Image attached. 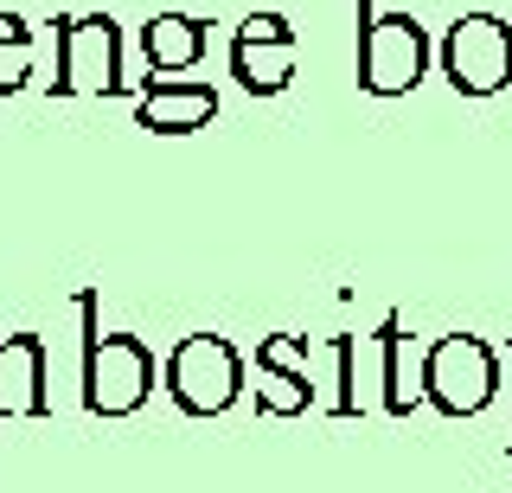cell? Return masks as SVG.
<instances>
[{"instance_id": "1", "label": "cell", "mask_w": 512, "mask_h": 493, "mask_svg": "<svg viewBox=\"0 0 512 493\" xmlns=\"http://www.w3.org/2000/svg\"><path fill=\"white\" fill-rule=\"evenodd\" d=\"M442 65H448V77H455V90L487 97V90H500L512 77V33L493 20V13H468V20L448 26Z\"/></svg>"}, {"instance_id": "2", "label": "cell", "mask_w": 512, "mask_h": 493, "mask_svg": "<svg viewBox=\"0 0 512 493\" xmlns=\"http://www.w3.org/2000/svg\"><path fill=\"white\" fill-rule=\"evenodd\" d=\"M423 58H429V39L410 13H384V20H365V39H359V71L372 90H410L423 77Z\"/></svg>"}, {"instance_id": "3", "label": "cell", "mask_w": 512, "mask_h": 493, "mask_svg": "<svg viewBox=\"0 0 512 493\" xmlns=\"http://www.w3.org/2000/svg\"><path fill=\"white\" fill-rule=\"evenodd\" d=\"M288 65H295V33H288L276 13H256L244 33H237V77L250 90H282Z\"/></svg>"}, {"instance_id": "4", "label": "cell", "mask_w": 512, "mask_h": 493, "mask_svg": "<svg viewBox=\"0 0 512 493\" xmlns=\"http://www.w3.org/2000/svg\"><path fill=\"white\" fill-rule=\"evenodd\" d=\"M173 385H180V397H186L192 410H218L224 397H231V385H237L231 346H218V340L180 346V359H173Z\"/></svg>"}, {"instance_id": "5", "label": "cell", "mask_w": 512, "mask_h": 493, "mask_svg": "<svg viewBox=\"0 0 512 493\" xmlns=\"http://www.w3.org/2000/svg\"><path fill=\"white\" fill-rule=\"evenodd\" d=\"M116 71V26L109 20H84L64 33V84L84 90V84H109Z\"/></svg>"}, {"instance_id": "6", "label": "cell", "mask_w": 512, "mask_h": 493, "mask_svg": "<svg viewBox=\"0 0 512 493\" xmlns=\"http://www.w3.org/2000/svg\"><path fill=\"white\" fill-rule=\"evenodd\" d=\"M141 378H148V359H141L135 340H109L103 359L90 365V385H96V404L109 410H128L141 397Z\"/></svg>"}, {"instance_id": "7", "label": "cell", "mask_w": 512, "mask_h": 493, "mask_svg": "<svg viewBox=\"0 0 512 493\" xmlns=\"http://www.w3.org/2000/svg\"><path fill=\"white\" fill-rule=\"evenodd\" d=\"M442 385V404H480V391H487V353H480L474 340L461 346H442L436 353V372H429Z\"/></svg>"}, {"instance_id": "8", "label": "cell", "mask_w": 512, "mask_h": 493, "mask_svg": "<svg viewBox=\"0 0 512 493\" xmlns=\"http://www.w3.org/2000/svg\"><path fill=\"white\" fill-rule=\"evenodd\" d=\"M141 116H148L154 129H186V122L212 116V90H199V84H154L148 103H141Z\"/></svg>"}, {"instance_id": "9", "label": "cell", "mask_w": 512, "mask_h": 493, "mask_svg": "<svg viewBox=\"0 0 512 493\" xmlns=\"http://www.w3.org/2000/svg\"><path fill=\"white\" fill-rule=\"evenodd\" d=\"M141 45H148L154 65H192V58H199V45H205V33L192 20H180V13H160L148 33H141Z\"/></svg>"}]
</instances>
